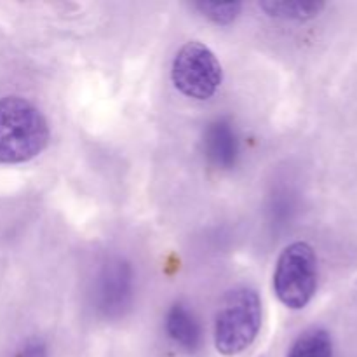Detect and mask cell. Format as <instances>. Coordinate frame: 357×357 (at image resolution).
<instances>
[{
  "instance_id": "1",
  "label": "cell",
  "mask_w": 357,
  "mask_h": 357,
  "mask_svg": "<svg viewBox=\"0 0 357 357\" xmlns=\"http://www.w3.org/2000/svg\"><path fill=\"white\" fill-rule=\"evenodd\" d=\"M47 119L31 101L21 96L0 100V164H23L47 146Z\"/></svg>"
},
{
  "instance_id": "2",
  "label": "cell",
  "mask_w": 357,
  "mask_h": 357,
  "mask_svg": "<svg viewBox=\"0 0 357 357\" xmlns=\"http://www.w3.org/2000/svg\"><path fill=\"white\" fill-rule=\"evenodd\" d=\"M264 305L257 289L239 286L225 293L215 319V347L232 357L253 345L261 330Z\"/></svg>"
},
{
  "instance_id": "3",
  "label": "cell",
  "mask_w": 357,
  "mask_h": 357,
  "mask_svg": "<svg viewBox=\"0 0 357 357\" xmlns=\"http://www.w3.org/2000/svg\"><path fill=\"white\" fill-rule=\"evenodd\" d=\"M317 279V255L309 243L296 241L281 251L274 271V291L282 305L291 310L305 309L316 295Z\"/></svg>"
},
{
  "instance_id": "4",
  "label": "cell",
  "mask_w": 357,
  "mask_h": 357,
  "mask_svg": "<svg viewBox=\"0 0 357 357\" xmlns=\"http://www.w3.org/2000/svg\"><path fill=\"white\" fill-rule=\"evenodd\" d=\"M171 79L185 96L199 101L209 100L222 86V63L206 44L199 40L187 42L174 56Z\"/></svg>"
},
{
  "instance_id": "5",
  "label": "cell",
  "mask_w": 357,
  "mask_h": 357,
  "mask_svg": "<svg viewBox=\"0 0 357 357\" xmlns=\"http://www.w3.org/2000/svg\"><path fill=\"white\" fill-rule=\"evenodd\" d=\"M204 152L216 169H230L239 157V139L232 122L216 119L204 132Z\"/></svg>"
},
{
  "instance_id": "6",
  "label": "cell",
  "mask_w": 357,
  "mask_h": 357,
  "mask_svg": "<svg viewBox=\"0 0 357 357\" xmlns=\"http://www.w3.org/2000/svg\"><path fill=\"white\" fill-rule=\"evenodd\" d=\"M166 331L171 340L187 352L197 351L201 344V328L194 314L183 303H174L166 316Z\"/></svg>"
},
{
  "instance_id": "7",
  "label": "cell",
  "mask_w": 357,
  "mask_h": 357,
  "mask_svg": "<svg viewBox=\"0 0 357 357\" xmlns=\"http://www.w3.org/2000/svg\"><path fill=\"white\" fill-rule=\"evenodd\" d=\"M260 7L275 20L307 21L319 16L326 3L321 0H264Z\"/></svg>"
},
{
  "instance_id": "8",
  "label": "cell",
  "mask_w": 357,
  "mask_h": 357,
  "mask_svg": "<svg viewBox=\"0 0 357 357\" xmlns=\"http://www.w3.org/2000/svg\"><path fill=\"white\" fill-rule=\"evenodd\" d=\"M288 357H333V340L324 328L303 331L289 349Z\"/></svg>"
},
{
  "instance_id": "9",
  "label": "cell",
  "mask_w": 357,
  "mask_h": 357,
  "mask_svg": "<svg viewBox=\"0 0 357 357\" xmlns=\"http://www.w3.org/2000/svg\"><path fill=\"white\" fill-rule=\"evenodd\" d=\"M195 9L206 16L208 20H211L216 24H230L237 16L241 14L243 9V3L239 2H197L194 3Z\"/></svg>"
},
{
  "instance_id": "10",
  "label": "cell",
  "mask_w": 357,
  "mask_h": 357,
  "mask_svg": "<svg viewBox=\"0 0 357 357\" xmlns=\"http://www.w3.org/2000/svg\"><path fill=\"white\" fill-rule=\"evenodd\" d=\"M17 357H47V351H45V347L40 342L33 340L28 342V344L21 349Z\"/></svg>"
}]
</instances>
